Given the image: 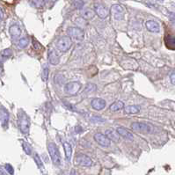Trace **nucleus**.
Returning a JSON list of instances; mask_svg holds the SVG:
<instances>
[{"instance_id":"22","label":"nucleus","mask_w":175,"mask_h":175,"mask_svg":"<svg viewBox=\"0 0 175 175\" xmlns=\"http://www.w3.org/2000/svg\"><path fill=\"white\" fill-rule=\"evenodd\" d=\"M94 15H95V12L88 9V10H84L82 13V18H84L86 20H90L91 19H93Z\"/></svg>"},{"instance_id":"21","label":"nucleus","mask_w":175,"mask_h":175,"mask_svg":"<svg viewBox=\"0 0 175 175\" xmlns=\"http://www.w3.org/2000/svg\"><path fill=\"white\" fill-rule=\"evenodd\" d=\"M123 107H124L123 102L118 100V101L114 102L112 105L110 106V110H111L112 112H116V111H119L121 109H122Z\"/></svg>"},{"instance_id":"36","label":"nucleus","mask_w":175,"mask_h":175,"mask_svg":"<svg viewBox=\"0 0 175 175\" xmlns=\"http://www.w3.org/2000/svg\"><path fill=\"white\" fill-rule=\"evenodd\" d=\"M170 19H171V20L175 21V14L171 13H170Z\"/></svg>"},{"instance_id":"3","label":"nucleus","mask_w":175,"mask_h":175,"mask_svg":"<svg viewBox=\"0 0 175 175\" xmlns=\"http://www.w3.org/2000/svg\"><path fill=\"white\" fill-rule=\"evenodd\" d=\"M72 46V39L69 36H63L56 42V48L62 52H67Z\"/></svg>"},{"instance_id":"30","label":"nucleus","mask_w":175,"mask_h":175,"mask_svg":"<svg viewBox=\"0 0 175 175\" xmlns=\"http://www.w3.org/2000/svg\"><path fill=\"white\" fill-rule=\"evenodd\" d=\"M5 168H6V171L7 173L10 175L14 174L13 167L10 164H6V165H5Z\"/></svg>"},{"instance_id":"7","label":"nucleus","mask_w":175,"mask_h":175,"mask_svg":"<svg viewBox=\"0 0 175 175\" xmlns=\"http://www.w3.org/2000/svg\"><path fill=\"white\" fill-rule=\"evenodd\" d=\"M94 12L101 19L107 18L109 13H110L109 9L106 6H104L103 4H101V3H96L94 5Z\"/></svg>"},{"instance_id":"37","label":"nucleus","mask_w":175,"mask_h":175,"mask_svg":"<svg viewBox=\"0 0 175 175\" xmlns=\"http://www.w3.org/2000/svg\"><path fill=\"white\" fill-rule=\"evenodd\" d=\"M70 175H77V173H76V171H75L74 169H72V170H71V172H70Z\"/></svg>"},{"instance_id":"8","label":"nucleus","mask_w":175,"mask_h":175,"mask_svg":"<svg viewBox=\"0 0 175 175\" xmlns=\"http://www.w3.org/2000/svg\"><path fill=\"white\" fill-rule=\"evenodd\" d=\"M131 128L143 134H150L151 132V127L143 122H133L131 124Z\"/></svg>"},{"instance_id":"13","label":"nucleus","mask_w":175,"mask_h":175,"mask_svg":"<svg viewBox=\"0 0 175 175\" xmlns=\"http://www.w3.org/2000/svg\"><path fill=\"white\" fill-rule=\"evenodd\" d=\"M145 27L148 31L151 33H158L160 31V26L159 24L155 20H148L145 23Z\"/></svg>"},{"instance_id":"2","label":"nucleus","mask_w":175,"mask_h":175,"mask_svg":"<svg viewBox=\"0 0 175 175\" xmlns=\"http://www.w3.org/2000/svg\"><path fill=\"white\" fill-rule=\"evenodd\" d=\"M48 151H49V153L53 163L56 166H60L62 163V158H61V155H60L59 150H58L56 143H49L48 144Z\"/></svg>"},{"instance_id":"18","label":"nucleus","mask_w":175,"mask_h":175,"mask_svg":"<svg viewBox=\"0 0 175 175\" xmlns=\"http://www.w3.org/2000/svg\"><path fill=\"white\" fill-rule=\"evenodd\" d=\"M105 135L110 139V141L112 140L114 143H118L120 142V137L119 135L117 132H115L114 130L113 129H106L105 132Z\"/></svg>"},{"instance_id":"1","label":"nucleus","mask_w":175,"mask_h":175,"mask_svg":"<svg viewBox=\"0 0 175 175\" xmlns=\"http://www.w3.org/2000/svg\"><path fill=\"white\" fill-rule=\"evenodd\" d=\"M18 126L20 128L21 132L24 135L29 133L30 120H29L28 114L22 110H20L18 113Z\"/></svg>"},{"instance_id":"35","label":"nucleus","mask_w":175,"mask_h":175,"mask_svg":"<svg viewBox=\"0 0 175 175\" xmlns=\"http://www.w3.org/2000/svg\"><path fill=\"white\" fill-rule=\"evenodd\" d=\"M170 80H171V83L175 85V73H173V74H171V76H170Z\"/></svg>"},{"instance_id":"12","label":"nucleus","mask_w":175,"mask_h":175,"mask_svg":"<svg viewBox=\"0 0 175 175\" xmlns=\"http://www.w3.org/2000/svg\"><path fill=\"white\" fill-rule=\"evenodd\" d=\"M48 59H49V63H51L52 65H56V64L60 63V56L55 49L49 50V55H48Z\"/></svg>"},{"instance_id":"31","label":"nucleus","mask_w":175,"mask_h":175,"mask_svg":"<svg viewBox=\"0 0 175 175\" xmlns=\"http://www.w3.org/2000/svg\"><path fill=\"white\" fill-rule=\"evenodd\" d=\"M23 149H24V151H25V152L27 154H31V151L32 150H31V147H30V145L28 144V143H23Z\"/></svg>"},{"instance_id":"29","label":"nucleus","mask_w":175,"mask_h":175,"mask_svg":"<svg viewBox=\"0 0 175 175\" xmlns=\"http://www.w3.org/2000/svg\"><path fill=\"white\" fill-rule=\"evenodd\" d=\"M11 56H12V50L10 49H5V50L2 52V59H3L4 57H6L7 59V58H9Z\"/></svg>"},{"instance_id":"17","label":"nucleus","mask_w":175,"mask_h":175,"mask_svg":"<svg viewBox=\"0 0 175 175\" xmlns=\"http://www.w3.org/2000/svg\"><path fill=\"white\" fill-rule=\"evenodd\" d=\"M165 43L166 48L169 49L175 50V37L172 35H167L165 36Z\"/></svg>"},{"instance_id":"15","label":"nucleus","mask_w":175,"mask_h":175,"mask_svg":"<svg viewBox=\"0 0 175 175\" xmlns=\"http://www.w3.org/2000/svg\"><path fill=\"white\" fill-rule=\"evenodd\" d=\"M0 117H1V125L4 127V128L7 127L8 121H9V113L7 112L6 109H5L3 106L1 107Z\"/></svg>"},{"instance_id":"23","label":"nucleus","mask_w":175,"mask_h":175,"mask_svg":"<svg viewBox=\"0 0 175 175\" xmlns=\"http://www.w3.org/2000/svg\"><path fill=\"white\" fill-rule=\"evenodd\" d=\"M49 69L48 66H44L43 67V70L42 71V78L44 82H46L49 78Z\"/></svg>"},{"instance_id":"10","label":"nucleus","mask_w":175,"mask_h":175,"mask_svg":"<svg viewBox=\"0 0 175 175\" xmlns=\"http://www.w3.org/2000/svg\"><path fill=\"white\" fill-rule=\"evenodd\" d=\"M94 140L96 141V143L99 144L100 146L102 147H108L110 145V143L111 141L110 139L102 133H96L94 135Z\"/></svg>"},{"instance_id":"16","label":"nucleus","mask_w":175,"mask_h":175,"mask_svg":"<svg viewBox=\"0 0 175 175\" xmlns=\"http://www.w3.org/2000/svg\"><path fill=\"white\" fill-rule=\"evenodd\" d=\"M9 33H10V35H11V37H12V39H17V38H19L21 35V30L19 26H17V25H13V26H11V28H9Z\"/></svg>"},{"instance_id":"9","label":"nucleus","mask_w":175,"mask_h":175,"mask_svg":"<svg viewBox=\"0 0 175 175\" xmlns=\"http://www.w3.org/2000/svg\"><path fill=\"white\" fill-rule=\"evenodd\" d=\"M75 163H76V165L81 166L89 167L92 165V160L91 159V158H89L86 155L78 154L75 158Z\"/></svg>"},{"instance_id":"19","label":"nucleus","mask_w":175,"mask_h":175,"mask_svg":"<svg viewBox=\"0 0 175 175\" xmlns=\"http://www.w3.org/2000/svg\"><path fill=\"white\" fill-rule=\"evenodd\" d=\"M63 149H64V152H65V158L67 159V161L70 162L71 159V154H72V148L69 143H63Z\"/></svg>"},{"instance_id":"28","label":"nucleus","mask_w":175,"mask_h":175,"mask_svg":"<svg viewBox=\"0 0 175 175\" xmlns=\"http://www.w3.org/2000/svg\"><path fill=\"white\" fill-rule=\"evenodd\" d=\"M35 163L37 164V166H38L41 169L44 168V166H43V164H42V160H41V158H40V157L38 156V154L35 155Z\"/></svg>"},{"instance_id":"26","label":"nucleus","mask_w":175,"mask_h":175,"mask_svg":"<svg viewBox=\"0 0 175 175\" xmlns=\"http://www.w3.org/2000/svg\"><path fill=\"white\" fill-rule=\"evenodd\" d=\"M28 38H21L20 40L19 41V43H18V46L20 48V49H24L28 46Z\"/></svg>"},{"instance_id":"32","label":"nucleus","mask_w":175,"mask_h":175,"mask_svg":"<svg viewBox=\"0 0 175 175\" xmlns=\"http://www.w3.org/2000/svg\"><path fill=\"white\" fill-rule=\"evenodd\" d=\"M76 23H77L78 25H80V26H84V25H86L87 24V20H84V18H77L76 19Z\"/></svg>"},{"instance_id":"14","label":"nucleus","mask_w":175,"mask_h":175,"mask_svg":"<svg viewBox=\"0 0 175 175\" xmlns=\"http://www.w3.org/2000/svg\"><path fill=\"white\" fill-rule=\"evenodd\" d=\"M116 132L118 133L119 136H122L123 138H126V139H128V140H133V138H134L133 135L130 133L128 130H127L126 128H121V127L117 128Z\"/></svg>"},{"instance_id":"27","label":"nucleus","mask_w":175,"mask_h":175,"mask_svg":"<svg viewBox=\"0 0 175 175\" xmlns=\"http://www.w3.org/2000/svg\"><path fill=\"white\" fill-rule=\"evenodd\" d=\"M97 85L95 84H88L85 87V92H91V91H96Z\"/></svg>"},{"instance_id":"5","label":"nucleus","mask_w":175,"mask_h":175,"mask_svg":"<svg viewBox=\"0 0 175 175\" xmlns=\"http://www.w3.org/2000/svg\"><path fill=\"white\" fill-rule=\"evenodd\" d=\"M81 87H82V84H80L79 82H77V81L69 82V83L65 84L64 91L69 95H75L81 89Z\"/></svg>"},{"instance_id":"25","label":"nucleus","mask_w":175,"mask_h":175,"mask_svg":"<svg viewBox=\"0 0 175 175\" xmlns=\"http://www.w3.org/2000/svg\"><path fill=\"white\" fill-rule=\"evenodd\" d=\"M46 2L45 1H42V0H35V1H31L30 4L33 5L34 6L36 7V8H41L44 6Z\"/></svg>"},{"instance_id":"34","label":"nucleus","mask_w":175,"mask_h":175,"mask_svg":"<svg viewBox=\"0 0 175 175\" xmlns=\"http://www.w3.org/2000/svg\"><path fill=\"white\" fill-rule=\"evenodd\" d=\"M33 44H34V46H35V48L36 49H42V46H41V44L37 42L36 40H35V39H34V41H33Z\"/></svg>"},{"instance_id":"38","label":"nucleus","mask_w":175,"mask_h":175,"mask_svg":"<svg viewBox=\"0 0 175 175\" xmlns=\"http://www.w3.org/2000/svg\"><path fill=\"white\" fill-rule=\"evenodd\" d=\"M0 15H1V20H3V10L0 9Z\"/></svg>"},{"instance_id":"33","label":"nucleus","mask_w":175,"mask_h":175,"mask_svg":"<svg viewBox=\"0 0 175 175\" xmlns=\"http://www.w3.org/2000/svg\"><path fill=\"white\" fill-rule=\"evenodd\" d=\"M73 4L76 6L77 8L81 9V8H83V6H84V2H83V1H75V2H73Z\"/></svg>"},{"instance_id":"6","label":"nucleus","mask_w":175,"mask_h":175,"mask_svg":"<svg viewBox=\"0 0 175 175\" xmlns=\"http://www.w3.org/2000/svg\"><path fill=\"white\" fill-rule=\"evenodd\" d=\"M125 9L121 5H114L111 7V13L116 20H121L125 15Z\"/></svg>"},{"instance_id":"20","label":"nucleus","mask_w":175,"mask_h":175,"mask_svg":"<svg viewBox=\"0 0 175 175\" xmlns=\"http://www.w3.org/2000/svg\"><path fill=\"white\" fill-rule=\"evenodd\" d=\"M139 107L136 106H127L124 107V113L127 114H134L139 112Z\"/></svg>"},{"instance_id":"4","label":"nucleus","mask_w":175,"mask_h":175,"mask_svg":"<svg viewBox=\"0 0 175 175\" xmlns=\"http://www.w3.org/2000/svg\"><path fill=\"white\" fill-rule=\"evenodd\" d=\"M67 35L71 39L82 41L84 37V32L82 28L77 27H70L67 29Z\"/></svg>"},{"instance_id":"24","label":"nucleus","mask_w":175,"mask_h":175,"mask_svg":"<svg viewBox=\"0 0 175 175\" xmlns=\"http://www.w3.org/2000/svg\"><path fill=\"white\" fill-rule=\"evenodd\" d=\"M54 80H55V83H56V84H62L63 83L65 82V77H63L62 74H56V76H55Z\"/></svg>"},{"instance_id":"11","label":"nucleus","mask_w":175,"mask_h":175,"mask_svg":"<svg viewBox=\"0 0 175 175\" xmlns=\"http://www.w3.org/2000/svg\"><path fill=\"white\" fill-rule=\"evenodd\" d=\"M91 106L94 110H97V111L102 110L106 107L105 99L100 98H94L91 101Z\"/></svg>"}]
</instances>
